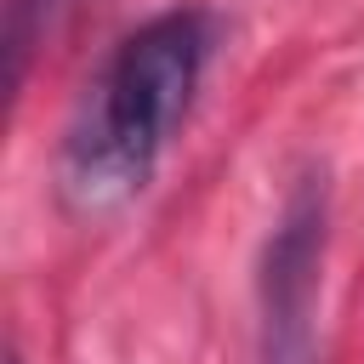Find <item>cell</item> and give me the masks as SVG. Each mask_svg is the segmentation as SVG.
<instances>
[{"mask_svg":"<svg viewBox=\"0 0 364 364\" xmlns=\"http://www.w3.org/2000/svg\"><path fill=\"white\" fill-rule=\"evenodd\" d=\"M205 46L210 40L199 11H165L114 51V63L85 91L57 165V188L74 210L97 216L142 193L165 136L176 131L199 85Z\"/></svg>","mask_w":364,"mask_h":364,"instance_id":"6da1fadb","label":"cell"},{"mask_svg":"<svg viewBox=\"0 0 364 364\" xmlns=\"http://www.w3.org/2000/svg\"><path fill=\"white\" fill-rule=\"evenodd\" d=\"M324 262V182H301L262 256V364H313V307Z\"/></svg>","mask_w":364,"mask_h":364,"instance_id":"7a4b0ae2","label":"cell"},{"mask_svg":"<svg viewBox=\"0 0 364 364\" xmlns=\"http://www.w3.org/2000/svg\"><path fill=\"white\" fill-rule=\"evenodd\" d=\"M68 0H6V85L17 91L23 74H28V57L34 46L46 40V28L57 23Z\"/></svg>","mask_w":364,"mask_h":364,"instance_id":"3957f363","label":"cell"},{"mask_svg":"<svg viewBox=\"0 0 364 364\" xmlns=\"http://www.w3.org/2000/svg\"><path fill=\"white\" fill-rule=\"evenodd\" d=\"M11 364H17V358H11Z\"/></svg>","mask_w":364,"mask_h":364,"instance_id":"277c9868","label":"cell"}]
</instances>
